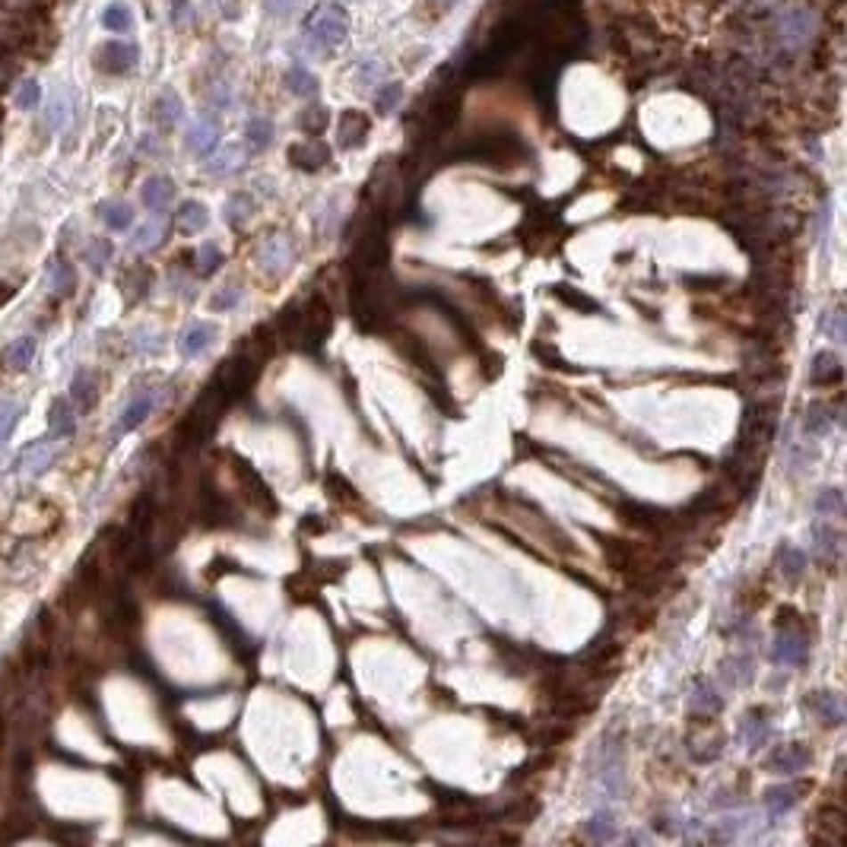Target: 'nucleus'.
<instances>
[{"label":"nucleus","mask_w":847,"mask_h":847,"mask_svg":"<svg viewBox=\"0 0 847 847\" xmlns=\"http://www.w3.org/2000/svg\"><path fill=\"white\" fill-rule=\"evenodd\" d=\"M232 473L235 479L241 483V489H245V499L251 501V505H257L261 511H267V515H273L276 511V499L273 493H270V485L264 483L261 476H257V470H254L248 460H241V457H235L232 460Z\"/></svg>","instance_id":"423d86ee"},{"label":"nucleus","mask_w":847,"mask_h":847,"mask_svg":"<svg viewBox=\"0 0 847 847\" xmlns=\"http://www.w3.org/2000/svg\"><path fill=\"white\" fill-rule=\"evenodd\" d=\"M140 200H143V207H150L152 213H166V207L175 200L172 178H166V175H152V178H146L143 191H140Z\"/></svg>","instance_id":"ddd939ff"},{"label":"nucleus","mask_w":847,"mask_h":847,"mask_svg":"<svg viewBox=\"0 0 847 847\" xmlns=\"http://www.w3.org/2000/svg\"><path fill=\"white\" fill-rule=\"evenodd\" d=\"M32 355H36V340H32V337H20V340L4 349V362H7L10 369H26V365L32 362Z\"/></svg>","instance_id":"c756f323"},{"label":"nucleus","mask_w":847,"mask_h":847,"mask_svg":"<svg viewBox=\"0 0 847 847\" xmlns=\"http://www.w3.org/2000/svg\"><path fill=\"white\" fill-rule=\"evenodd\" d=\"M552 292H556V298H562L565 305H572V308H578V312H600V305L594 302V298L581 296L574 286H552Z\"/></svg>","instance_id":"37998d69"},{"label":"nucleus","mask_w":847,"mask_h":847,"mask_svg":"<svg viewBox=\"0 0 847 847\" xmlns=\"http://www.w3.org/2000/svg\"><path fill=\"white\" fill-rule=\"evenodd\" d=\"M257 371H261V365L254 362L251 355L241 353V355H235V359H229V362H223V369L216 371V378H213L210 384L223 394L225 403L232 406L235 400H241L254 387Z\"/></svg>","instance_id":"20e7f679"},{"label":"nucleus","mask_w":847,"mask_h":847,"mask_svg":"<svg viewBox=\"0 0 847 847\" xmlns=\"http://www.w3.org/2000/svg\"><path fill=\"white\" fill-rule=\"evenodd\" d=\"M832 422H835V416L828 413V406L812 403L810 416H806V422H803V428H806V435H810V438H822V435H828Z\"/></svg>","instance_id":"72a5a7b5"},{"label":"nucleus","mask_w":847,"mask_h":847,"mask_svg":"<svg viewBox=\"0 0 847 847\" xmlns=\"http://www.w3.org/2000/svg\"><path fill=\"white\" fill-rule=\"evenodd\" d=\"M213 337H216V327H210V324H191L188 330L182 333V340H178V349H182V355L194 359V355H200L203 349L210 346Z\"/></svg>","instance_id":"aec40b11"},{"label":"nucleus","mask_w":847,"mask_h":847,"mask_svg":"<svg viewBox=\"0 0 847 847\" xmlns=\"http://www.w3.org/2000/svg\"><path fill=\"white\" fill-rule=\"evenodd\" d=\"M812 546H816V556L822 562H838L841 558V533L832 524L822 521L812 527Z\"/></svg>","instance_id":"6ab92c4d"},{"label":"nucleus","mask_w":847,"mask_h":847,"mask_svg":"<svg viewBox=\"0 0 847 847\" xmlns=\"http://www.w3.org/2000/svg\"><path fill=\"white\" fill-rule=\"evenodd\" d=\"M152 406H156V394H140V397L131 400V406L124 410L121 422H118V432H134V428L140 426V422L146 419V416L152 413Z\"/></svg>","instance_id":"b1692460"},{"label":"nucleus","mask_w":847,"mask_h":847,"mask_svg":"<svg viewBox=\"0 0 847 847\" xmlns=\"http://www.w3.org/2000/svg\"><path fill=\"white\" fill-rule=\"evenodd\" d=\"M102 26L111 32H127L134 26V16L127 10V4H111V7L102 10Z\"/></svg>","instance_id":"c9c22d12"},{"label":"nucleus","mask_w":847,"mask_h":847,"mask_svg":"<svg viewBox=\"0 0 847 847\" xmlns=\"http://www.w3.org/2000/svg\"><path fill=\"white\" fill-rule=\"evenodd\" d=\"M302 318V327H298V349L305 353H314V349L324 346V340L330 337L333 327V308L327 305V298L321 292H314L305 305V312H298Z\"/></svg>","instance_id":"39448f33"},{"label":"nucleus","mask_w":847,"mask_h":847,"mask_svg":"<svg viewBox=\"0 0 847 847\" xmlns=\"http://www.w3.org/2000/svg\"><path fill=\"white\" fill-rule=\"evenodd\" d=\"M327 159H330V152H327L324 143H296L289 146V162L296 168H302V172H318V168L327 166Z\"/></svg>","instance_id":"2eb2a0df"},{"label":"nucleus","mask_w":847,"mask_h":847,"mask_svg":"<svg viewBox=\"0 0 847 847\" xmlns=\"http://www.w3.org/2000/svg\"><path fill=\"white\" fill-rule=\"evenodd\" d=\"M241 298V289H235V286H225L223 292H216L213 296V312H229V308H235Z\"/></svg>","instance_id":"4d7b16f0"},{"label":"nucleus","mask_w":847,"mask_h":847,"mask_svg":"<svg viewBox=\"0 0 847 847\" xmlns=\"http://www.w3.org/2000/svg\"><path fill=\"white\" fill-rule=\"evenodd\" d=\"M51 426H54L58 435H70L73 428H77V419L70 416V403H67V400H54V406H51Z\"/></svg>","instance_id":"de8ad7c7"},{"label":"nucleus","mask_w":847,"mask_h":847,"mask_svg":"<svg viewBox=\"0 0 847 847\" xmlns=\"http://www.w3.org/2000/svg\"><path fill=\"white\" fill-rule=\"evenodd\" d=\"M264 7H267V13L276 16V20H289V16L302 7V0H264Z\"/></svg>","instance_id":"6e6d98bb"},{"label":"nucleus","mask_w":847,"mask_h":847,"mask_svg":"<svg viewBox=\"0 0 847 847\" xmlns=\"http://www.w3.org/2000/svg\"><path fill=\"white\" fill-rule=\"evenodd\" d=\"M400 99H403V86H400V83H387V86H381V93H378L375 109L381 111V115H391L400 105Z\"/></svg>","instance_id":"8fccbe9b"},{"label":"nucleus","mask_w":847,"mask_h":847,"mask_svg":"<svg viewBox=\"0 0 847 847\" xmlns=\"http://www.w3.org/2000/svg\"><path fill=\"white\" fill-rule=\"evenodd\" d=\"M391 343L397 346V353L403 355L406 362L416 365V369H419L422 375L442 378V371H438V365H435V355L428 353V346L419 340V337H413V333H406V330H394V333H391Z\"/></svg>","instance_id":"0eeeda50"},{"label":"nucleus","mask_w":847,"mask_h":847,"mask_svg":"<svg viewBox=\"0 0 847 847\" xmlns=\"http://www.w3.org/2000/svg\"><path fill=\"white\" fill-rule=\"evenodd\" d=\"M38 99H42V89H38L36 80H26V83L20 86V93H16V105H20V109H26V111L36 109Z\"/></svg>","instance_id":"864d4df0"},{"label":"nucleus","mask_w":847,"mask_h":847,"mask_svg":"<svg viewBox=\"0 0 847 847\" xmlns=\"http://www.w3.org/2000/svg\"><path fill=\"white\" fill-rule=\"evenodd\" d=\"M175 223H178V229H182L184 235H197L207 229V223H210V213H207V207L197 200H188L182 203V210H178V216H175Z\"/></svg>","instance_id":"5701e85b"},{"label":"nucleus","mask_w":847,"mask_h":847,"mask_svg":"<svg viewBox=\"0 0 847 847\" xmlns=\"http://www.w3.org/2000/svg\"><path fill=\"white\" fill-rule=\"evenodd\" d=\"M692 708L698 711V714H717V711L724 708V698L717 696V688L711 686L708 680H698L696 688H692Z\"/></svg>","instance_id":"a878e982"},{"label":"nucleus","mask_w":847,"mask_h":847,"mask_svg":"<svg viewBox=\"0 0 847 847\" xmlns=\"http://www.w3.org/2000/svg\"><path fill=\"white\" fill-rule=\"evenodd\" d=\"M327 109L324 105H308V109L298 115V127H302L305 134H321L327 127Z\"/></svg>","instance_id":"49530a36"},{"label":"nucleus","mask_w":847,"mask_h":847,"mask_svg":"<svg viewBox=\"0 0 847 847\" xmlns=\"http://www.w3.org/2000/svg\"><path fill=\"white\" fill-rule=\"evenodd\" d=\"M826 330H828V337H832L835 343H844V314L835 312V314H832V324H828Z\"/></svg>","instance_id":"680f3d73"},{"label":"nucleus","mask_w":847,"mask_h":847,"mask_svg":"<svg viewBox=\"0 0 847 847\" xmlns=\"http://www.w3.org/2000/svg\"><path fill=\"white\" fill-rule=\"evenodd\" d=\"M276 327H280V340H286L289 346H298V327H302V318H298L296 305H292V308H282Z\"/></svg>","instance_id":"ea45409f"},{"label":"nucleus","mask_w":847,"mask_h":847,"mask_svg":"<svg viewBox=\"0 0 847 847\" xmlns=\"http://www.w3.org/2000/svg\"><path fill=\"white\" fill-rule=\"evenodd\" d=\"M454 159L483 162V166H517V159H527V146L508 131H485L473 134L464 146L454 150Z\"/></svg>","instance_id":"f03ea898"},{"label":"nucleus","mask_w":847,"mask_h":847,"mask_svg":"<svg viewBox=\"0 0 847 847\" xmlns=\"http://www.w3.org/2000/svg\"><path fill=\"white\" fill-rule=\"evenodd\" d=\"M587 835L594 841H609L615 835V818H613V812H594V816L587 818Z\"/></svg>","instance_id":"a19ab883"},{"label":"nucleus","mask_w":847,"mask_h":847,"mask_svg":"<svg viewBox=\"0 0 847 847\" xmlns=\"http://www.w3.org/2000/svg\"><path fill=\"white\" fill-rule=\"evenodd\" d=\"M51 286H54V292H58L61 298L70 296L73 289H77V273H73V267L64 261V257H58V261L51 264Z\"/></svg>","instance_id":"473e14b6"},{"label":"nucleus","mask_w":847,"mask_h":847,"mask_svg":"<svg viewBox=\"0 0 847 847\" xmlns=\"http://www.w3.org/2000/svg\"><path fill=\"white\" fill-rule=\"evenodd\" d=\"M286 86H289L292 95H302V99H308V95L318 93V77H314V73H308L305 67H292V70L286 73Z\"/></svg>","instance_id":"2f4dec72"},{"label":"nucleus","mask_w":847,"mask_h":847,"mask_svg":"<svg viewBox=\"0 0 847 847\" xmlns=\"http://www.w3.org/2000/svg\"><path fill=\"white\" fill-rule=\"evenodd\" d=\"M245 166V152L239 150V146H229V150H223L216 156V159L207 166V172L210 175H216V178H223V175H232V172H239V168Z\"/></svg>","instance_id":"7c9ffc66"},{"label":"nucleus","mask_w":847,"mask_h":847,"mask_svg":"<svg viewBox=\"0 0 847 847\" xmlns=\"http://www.w3.org/2000/svg\"><path fill=\"white\" fill-rule=\"evenodd\" d=\"M20 416H22V406L16 403V400H0V448H4L7 438L13 435Z\"/></svg>","instance_id":"4c0bfd02"},{"label":"nucleus","mask_w":847,"mask_h":847,"mask_svg":"<svg viewBox=\"0 0 847 847\" xmlns=\"http://www.w3.org/2000/svg\"><path fill=\"white\" fill-rule=\"evenodd\" d=\"M775 562H778V568H781V574L787 581H800L806 574V552L797 550V546L781 543V546H778V552H775Z\"/></svg>","instance_id":"412c9836"},{"label":"nucleus","mask_w":847,"mask_h":847,"mask_svg":"<svg viewBox=\"0 0 847 847\" xmlns=\"http://www.w3.org/2000/svg\"><path fill=\"white\" fill-rule=\"evenodd\" d=\"M327 493H330L337 501H349V505L359 501V495L353 493V485H349L343 476H337V473H327Z\"/></svg>","instance_id":"603ef678"},{"label":"nucleus","mask_w":847,"mask_h":847,"mask_svg":"<svg viewBox=\"0 0 847 847\" xmlns=\"http://www.w3.org/2000/svg\"><path fill=\"white\" fill-rule=\"evenodd\" d=\"M200 517L207 527H229L235 517V508H232V501L219 493L216 485L203 483L200 485Z\"/></svg>","instance_id":"6e6552de"},{"label":"nucleus","mask_w":847,"mask_h":847,"mask_svg":"<svg viewBox=\"0 0 847 847\" xmlns=\"http://www.w3.org/2000/svg\"><path fill=\"white\" fill-rule=\"evenodd\" d=\"M403 292L391 289L387 276H353L349 280V312H353L359 330L378 333L391 327L394 321V298Z\"/></svg>","instance_id":"f257e3e1"},{"label":"nucleus","mask_w":847,"mask_h":847,"mask_svg":"<svg viewBox=\"0 0 847 847\" xmlns=\"http://www.w3.org/2000/svg\"><path fill=\"white\" fill-rule=\"evenodd\" d=\"M22 464H29V473H42L45 467H51V451L32 448L29 454H22Z\"/></svg>","instance_id":"13d9d810"},{"label":"nucleus","mask_w":847,"mask_h":847,"mask_svg":"<svg viewBox=\"0 0 847 847\" xmlns=\"http://www.w3.org/2000/svg\"><path fill=\"white\" fill-rule=\"evenodd\" d=\"M457 4H460V0H422L419 16H426V20H438V16H448Z\"/></svg>","instance_id":"5fc2aeb1"},{"label":"nucleus","mask_w":847,"mask_h":847,"mask_svg":"<svg viewBox=\"0 0 847 847\" xmlns=\"http://www.w3.org/2000/svg\"><path fill=\"white\" fill-rule=\"evenodd\" d=\"M261 264H264V267H267L273 276H282V273H286V270L292 267V248H289V241L280 239V235H273V239H270L267 245H264Z\"/></svg>","instance_id":"a211bd4d"},{"label":"nucleus","mask_w":847,"mask_h":847,"mask_svg":"<svg viewBox=\"0 0 847 847\" xmlns=\"http://www.w3.org/2000/svg\"><path fill=\"white\" fill-rule=\"evenodd\" d=\"M305 36L324 51H337L349 38V13L337 4H321L308 22H305Z\"/></svg>","instance_id":"7ed1b4c3"},{"label":"nucleus","mask_w":847,"mask_h":847,"mask_svg":"<svg viewBox=\"0 0 847 847\" xmlns=\"http://www.w3.org/2000/svg\"><path fill=\"white\" fill-rule=\"evenodd\" d=\"M812 761V753L803 746V743H787V746H778L775 753L768 755V771H778V775H797V771H806Z\"/></svg>","instance_id":"9b49d317"},{"label":"nucleus","mask_w":847,"mask_h":847,"mask_svg":"<svg viewBox=\"0 0 847 847\" xmlns=\"http://www.w3.org/2000/svg\"><path fill=\"white\" fill-rule=\"evenodd\" d=\"M73 400L80 410H89L95 403V378L89 371H77V378H73Z\"/></svg>","instance_id":"58836bf2"},{"label":"nucleus","mask_w":847,"mask_h":847,"mask_svg":"<svg viewBox=\"0 0 847 847\" xmlns=\"http://www.w3.org/2000/svg\"><path fill=\"white\" fill-rule=\"evenodd\" d=\"M184 115V105L182 99H178V93H172V89H162L159 95H156V102H152V118H156V124L159 127H175V124L182 121Z\"/></svg>","instance_id":"f3484780"},{"label":"nucleus","mask_w":847,"mask_h":847,"mask_svg":"<svg viewBox=\"0 0 847 847\" xmlns=\"http://www.w3.org/2000/svg\"><path fill=\"white\" fill-rule=\"evenodd\" d=\"M771 660L784 666H803L810 660V645H806V631H784L778 629L775 645H771Z\"/></svg>","instance_id":"1a4fd4ad"},{"label":"nucleus","mask_w":847,"mask_h":847,"mask_svg":"<svg viewBox=\"0 0 847 847\" xmlns=\"http://www.w3.org/2000/svg\"><path fill=\"white\" fill-rule=\"evenodd\" d=\"M761 714H765V708L749 711L743 717V724H739V737L746 739L749 749H761L768 743V733H771V727H768V721H761Z\"/></svg>","instance_id":"4be33fe9"},{"label":"nucleus","mask_w":847,"mask_h":847,"mask_svg":"<svg viewBox=\"0 0 847 847\" xmlns=\"http://www.w3.org/2000/svg\"><path fill=\"white\" fill-rule=\"evenodd\" d=\"M162 235H166V223H162V213H156L150 223H143L137 232H134V248H140V251H150V248L159 245Z\"/></svg>","instance_id":"c85d7f7f"},{"label":"nucleus","mask_w":847,"mask_h":847,"mask_svg":"<svg viewBox=\"0 0 847 847\" xmlns=\"http://www.w3.org/2000/svg\"><path fill=\"white\" fill-rule=\"evenodd\" d=\"M172 22H175V26H188V22H191V4H188V0H172Z\"/></svg>","instance_id":"052dcab7"},{"label":"nucleus","mask_w":847,"mask_h":847,"mask_svg":"<svg viewBox=\"0 0 847 847\" xmlns=\"http://www.w3.org/2000/svg\"><path fill=\"white\" fill-rule=\"evenodd\" d=\"M67 115H70V102H67L64 95L58 93V95H54V99H51V105H48V118H45V121H48L51 131H61V127H64V121H67Z\"/></svg>","instance_id":"3c124183"},{"label":"nucleus","mask_w":847,"mask_h":847,"mask_svg":"<svg viewBox=\"0 0 847 847\" xmlns=\"http://www.w3.org/2000/svg\"><path fill=\"white\" fill-rule=\"evenodd\" d=\"M816 511L822 517L844 515V495H841V489H822V493L816 495Z\"/></svg>","instance_id":"e433bc0d"},{"label":"nucleus","mask_w":847,"mask_h":847,"mask_svg":"<svg viewBox=\"0 0 847 847\" xmlns=\"http://www.w3.org/2000/svg\"><path fill=\"white\" fill-rule=\"evenodd\" d=\"M810 704L816 708V714L822 717L828 727L844 724V708H841V698L835 696V692H812Z\"/></svg>","instance_id":"393cba45"},{"label":"nucleus","mask_w":847,"mask_h":847,"mask_svg":"<svg viewBox=\"0 0 847 847\" xmlns=\"http://www.w3.org/2000/svg\"><path fill=\"white\" fill-rule=\"evenodd\" d=\"M721 676L727 680V686H743L753 676V664H749V657H727L721 664Z\"/></svg>","instance_id":"f704fd0d"},{"label":"nucleus","mask_w":847,"mask_h":847,"mask_svg":"<svg viewBox=\"0 0 847 847\" xmlns=\"http://www.w3.org/2000/svg\"><path fill=\"white\" fill-rule=\"evenodd\" d=\"M251 213H254L251 194H232L229 197V203H225V219H229L232 225H241Z\"/></svg>","instance_id":"79ce46f5"},{"label":"nucleus","mask_w":847,"mask_h":847,"mask_svg":"<svg viewBox=\"0 0 847 847\" xmlns=\"http://www.w3.org/2000/svg\"><path fill=\"white\" fill-rule=\"evenodd\" d=\"M137 45H127V42H109L102 45L99 54H95V67H99L102 73H111V77H118V73H127L134 64H137Z\"/></svg>","instance_id":"9d476101"},{"label":"nucleus","mask_w":847,"mask_h":847,"mask_svg":"<svg viewBox=\"0 0 847 847\" xmlns=\"http://www.w3.org/2000/svg\"><path fill=\"white\" fill-rule=\"evenodd\" d=\"M273 134L276 131H273V121H270V118H251L245 127V137H248V143H251L254 152L267 150V146L273 143Z\"/></svg>","instance_id":"cd10ccee"},{"label":"nucleus","mask_w":847,"mask_h":847,"mask_svg":"<svg viewBox=\"0 0 847 847\" xmlns=\"http://www.w3.org/2000/svg\"><path fill=\"white\" fill-rule=\"evenodd\" d=\"M109 261H111V241H102V239L89 241V248H86L89 267H93L95 273H102V270L109 267Z\"/></svg>","instance_id":"09e8293b"},{"label":"nucleus","mask_w":847,"mask_h":847,"mask_svg":"<svg viewBox=\"0 0 847 847\" xmlns=\"http://www.w3.org/2000/svg\"><path fill=\"white\" fill-rule=\"evenodd\" d=\"M378 77H384V67L378 64V61H369V64L359 67V83H362V86H371V83H378Z\"/></svg>","instance_id":"bf43d9fd"},{"label":"nucleus","mask_w":847,"mask_h":847,"mask_svg":"<svg viewBox=\"0 0 847 847\" xmlns=\"http://www.w3.org/2000/svg\"><path fill=\"white\" fill-rule=\"evenodd\" d=\"M102 223L109 225V229H115V232H124V229H131L134 223V210L127 207V203L121 200H109L102 203Z\"/></svg>","instance_id":"bb28decb"},{"label":"nucleus","mask_w":847,"mask_h":847,"mask_svg":"<svg viewBox=\"0 0 847 847\" xmlns=\"http://www.w3.org/2000/svg\"><path fill=\"white\" fill-rule=\"evenodd\" d=\"M765 803L771 812H787L797 806V787H771L765 794Z\"/></svg>","instance_id":"c03bdc74"},{"label":"nucleus","mask_w":847,"mask_h":847,"mask_svg":"<svg viewBox=\"0 0 847 847\" xmlns=\"http://www.w3.org/2000/svg\"><path fill=\"white\" fill-rule=\"evenodd\" d=\"M219 267H223V251H219L213 241H207V245L197 251V273L210 276V273H216Z\"/></svg>","instance_id":"a18cd8bd"},{"label":"nucleus","mask_w":847,"mask_h":847,"mask_svg":"<svg viewBox=\"0 0 847 847\" xmlns=\"http://www.w3.org/2000/svg\"><path fill=\"white\" fill-rule=\"evenodd\" d=\"M841 378H844V369H841V359L835 353H818L816 359H812V369H810V381L822 384V387H832V384H841Z\"/></svg>","instance_id":"dca6fc26"},{"label":"nucleus","mask_w":847,"mask_h":847,"mask_svg":"<svg viewBox=\"0 0 847 847\" xmlns=\"http://www.w3.org/2000/svg\"><path fill=\"white\" fill-rule=\"evenodd\" d=\"M184 143H188V150L197 152V156H210V152L216 150V143H219L216 121H210V118H200L197 124H191Z\"/></svg>","instance_id":"4468645a"},{"label":"nucleus","mask_w":847,"mask_h":847,"mask_svg":"<svg viewBox=\"0 0 847 847\" xmlns=\"http://www.w3.org/2000/svg\"><path fill=\"white\" fill-rule=\"evenodd\" d=\"M369 131H371L369 118H365L362 111L346 109L340 115V124H337V143H340V150H355V146L365 143Z\"/></svg>","instance_id":"f8f14e48"}]
</instances>
